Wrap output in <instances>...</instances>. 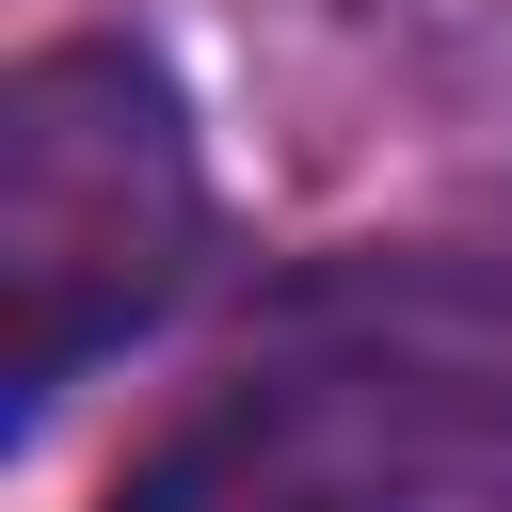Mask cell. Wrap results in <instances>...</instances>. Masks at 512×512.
Here are the masks:
<instances>
[{"label": "cell", "mask_w": 512, "mask_h": 512, "mask_svg": "<svg viewBox=\"0 0 512 512\" xmlns=\"http://www.w3.org/2000/svg\"><path fill=\"white\" fill-rule=\"evenodd\" d=\"M208 256V144L128 32H48L0 80V304H16V400H64L96 352H128Z\"/></svg>", "instance_id": "obj_1"}, {"label": "cell", "mask_w": 512, "mask_h": 512, "mask_svg": "<svg viewBox=\"0 0 512 512\" xmlns=\"http://www.w3.org/2000/svg\"><path fill=\"white\" fill-rule=\"evenodd\" d=\"M368 32L448 96H512V0H368Z\"/></svg>", "instance_id": "obj_2"}]
</instances>
